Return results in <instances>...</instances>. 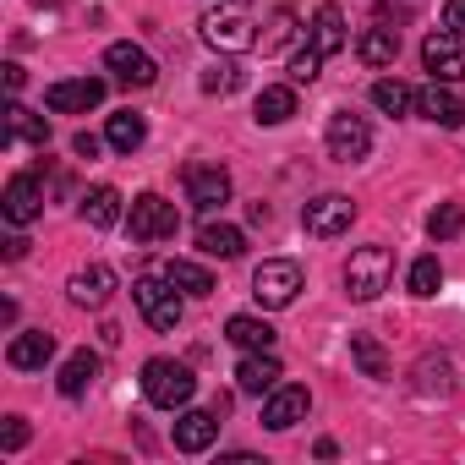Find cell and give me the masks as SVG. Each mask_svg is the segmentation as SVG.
<instances>
[{"label": "cell", "instance_id": "obj_1", "mask_svg": "<svg viewBox=\"0 0 465 465\" xmlns=\"http://www.w3.org/2000/svg\"><path fill=\"white\" fill-rule=\"evenodd\" d=\"M192 394H197V378H192L186 361L153 356V361L143 367V400H148V405H159V411H186Z\"/></svg>", "mask_w": 465, "mask_h": 465}, {"label": "cell", "instance_id": "obj_2", "mask_svg": "<svg viewBox=\"0 0 465 465\" xmlns=\"http://www.w3.org/2000/svg\"><path fill=\"white\" fill-rule=\"evenodd\" d=\"M197 28H203V39H208L213 50H230V55H242V50H258V45H263V34H258V23H252V6H242V0H230V6L208 12Z\"/></svg>", "mask_w": 465, "mask_h": 465}, {"label": "cell", "instance_id": "obj_3", "mask_svg": "<svg viewBox=\"0 0 465 465\" xmlns=\"http://www.w3.org/2000/svg\"><path fill=\"white\" fill-rule=\"evenodd\" d=\"M389 280H394V252H389V247H361V252H351V263H345V291H351V302H378V296L389 291Z\"/></svg>", "mask_w": 465, "mask_h": 465}, {"label": "cell", "instance_id": "obj_4", "mask_svg": "<svg viewBox=\"0 0 465 465\" xmlns=\"http://www.w3.org/2000/svg\"><path fill=\"white\" fill-rule=\"evenodd\" d=\"M126 230H132V242L153 247V242H170L175 230H181V213H175V203H164L159 192H143V197H132V208H126Z\"/></svg>", "mask_w": 465, "mask_h": 465}, {"label": "cell", "instance_id": "obj_5", "mask_svg": "<svg viewBox=\"0 0 465 465\" xmlns=\"http://www.w3.org/2000/svg\"><path fill=\"white\" fill-rule=\"evenodd\" d=\"M252 296H258V307H269V312L291 307V302L302 296V263H291V258H269V263H258V274H252Z\"/></svg>", "mask_w": 465, "mask_h": 465}, {"label": "cell", "instance_id": "obj_6", "mask_svg": "<svg viewBox=\"0 0 465 465\" xmlns=\"http://www.w3.org/2000/svg\"><path fill=\"white\" fill-rule=\"evenodd\" d=\"M132 302H137V312H143V323L148 329H159V334H170L175 323H181V296H175V280L164 274V280H137L132 285Z\"/></svg>", "mask_w": 465, "mask_h": 465}, {"label": "cell", "instance_id": "obj_7", "mask_svg": "<svg viewBox=\"0 0 465 465\" xmlns=\"http://www.w3.org/2000/svg\"><path fill=\"white\" fill-rule=\"evenodd\" d=\"M351 219H356V203H351L345 192H323V197H312V203L302 208L307 236H318V242H329V236H345V230H351Z\"/></svg>", "mask_w": 465, "mask_h": 465}, {"label": "cell", "instance_id": "obj_8", "mask_svg": "<svg viewBox=\"0 0 465 465\" xmlns=\"http://www.w3.org/2000/svg\"><path fill=\"white\" fill-rule=\"evenodd\" d=\"M323 143H329V159H340V164H356V159H367V153H372V126H367L361 115L340 110V115H329V132H323Z\"/></svg>", "mask_w": 465, "mask_h": 465}, {"label": "cell", "instance_id": "obj_9", "mask_svg": "<svg viewBox=\"0 0 465 465\" xmlns=\"http://www.w3.org/2000/svg\"><path fill=\"white\" fill-rule=\"evenodd\" d=\"M45 104L55 115H88L104 104V83L99 77H66V83H50L45 88Z\"/></svg>", "mask_w": 465, "mask_h": 465}, {"label": "cell", "instance_id": "obj_10", "mask_svg": "<svg viewBox=\"0 0 465 465\" xmlns=\"http://www.w3.org/2000/svg\"><path fill=\"white\" fill-rule=\"evenodd\" d=\"M104 66L115 72V83H126V88H153L159 83V66H153V55L143 50V45H110L104 50Z\"/></svg>", "mask_w": 465, "mask_h": 465}, {"label": "cell", "instance_id": "obj_11", "mask_svg": "<svg viewBox=\"0 0 465 465\" xmlns=\"http://www.w3.org/2000/svg\"><path fill=\"white\" fill-rule=\"evenodd\" d=\"M307 411H312V394L302 383H280L274 394H263V427L269 432H291L296 421H307Z\"/></svg>", "mask_w": 465, "mask_h": 465}, {"label": "cell", "instance_id": "obj_12", "mask_svg": "<svg viewBox=\"0 0 465 465\" xmlns=\"http://www.w3.org/2000/svg\"><path fill=\"white\" fill-rule=\"evenodd\" d=\"M421 66L432 72V83H460L465 77V39L460 34H432L427 45H421Z\"/></svg>", "mask_w": 465, "mask_h": 465}, {"label": "cell", "instance_id": "obj_13", "mask_svg": "<svg viewBox=\"0 0 465 465\" xmlns=\"http://www.w3.org/2000/svg\"><path fill=\"white\" fill-rule=\"evenodd\" d=\"M0 203H6V219H12V224H34V219L45 213V181H39L34 170H17V175L6 181V197H0Z\"/></svg>", "mask_w": 465, "mask_h": 465}, {"label": "cell", "instance_id": "obj_14", "mask_svg": "<svg viewBox=\"0 0 465 465\" xmlns=\"http://www.w3.org/2000/svg\"><path fill=\"white\" fill-rule=\"evenodd\" d=\"M186 203H192L197 213L224 208V203H230V175H224L219 164H192V170H186Z\"/></svg>", "mask_w": 465, "mask_h": 465}, {"label": "cell", "instance_id": "obj_15", "mask_svg": "<svg viewBox=\"0 0 465 465\" xmlns=\"http://www.w3.org/2000/svg\"><path fill=\"white\" fill-rule=\"evenodd\" d=\"M416 115H427L432 126L454 132V126H465V94H454L449 83H427V88L416 94Z\"/></svg>", "mask_w": 465, "mask_h": 465}, {"label": "cell", "instance_id": "obj_16", "mask_svg": "<svg viewBox=\"0 0 465 465\" xmlns=\"http://www.w3.org/2000/svg\"><path fill=\"white\" fill-rule=\"evenodd\" d=\"M280 378H285V372H280L274 351H247L242 367H236V389H242V394H274Z\"/></svg>", "mask_w": 465, "mask_h": 465}, {"label": "cell", "instance_id": "obj_17", "mask_svg": "<svg viewBox=\"0 0 465 465\" xmlns=\"http://www.w3.org/2000/svg\"><path fill=\"white\" fill-rule=\"evenodd\" d=\"M66 291H72V302H77V307H104V302L115 296V269L88 263V269H77V274L66 280Z\"/></svg>", "mask_w": 465, "mask_h": 465}, {"label": "cell", "instance_id": "obj_18", "mask_svg": "<svg viewBox=\"0 0 465 465\" xmlns=\"http://www.w3.org/2000/svg\"><path fill=\"white\" fill-rule=\"evenodd\" d=\"M219 438V411H181L175 416V449L181 454H203Z\"/></svg>", "mask_w": 465, "mask_h": 465}, {"label": "cell", "instance_id": "obj_19", "mask_svg": "<svg viewBox=\"0 0 465 465\" xmlns=\"http://www.w3.org/2000/svg\"><path fill=\"white\" fill-rule=\"evenodd\" d=\"M307 45H312V50H318L323 61L345 50V12L334 6V0H323V6L312 12V39H307Z\"/></svg>", "mask_w": 465, "mask_h": 465}, {"label": "cell", "instance_id": "obj_20", "mask_svg": "<svg viewBox=\"0 0 465 465\" xmlns=\"http://www.w3.org/2000/svg\"><path fill=\"white\" fill-rule=\"evenodd\" d=\"M197 252L230 263V258H242V252H247V236H242L236 224H213V219H208V224L197 230Z\"/></svg>", "mask_w": 465, "mask_h": 465}, {"label": "cell", "instance_id": "obj_21", "mask_svg": "<svg viewBox=\"0 0 465 465\" xmlns=\"http://www.w3.org/2000/svg\"><path fill=\"white\" fill-rule=\"evenodd\" d=\"M55 356V334H45V329H28V334H17L12 345H6V361L17 367V372H34V367H45Z\"/></svg>", "mask_w": 465, "mask_h": 465}, {"label": "cell", "instance_id": "obj_22", "mask_svg": "<svg viewBox=\"0 0 465 465\" xmlns=\"http://www.w3.org/2000/svg\"><path fill=\"white\" fill-rule=\"evenodd\" d=\"M104 143H110L115 153H137V148L148 143V121H143L137 110H121V115H110V126H104Z\"/></svg>", "mask_w": 465, "mask_h": 465}, {"label": "cell", "instance_id": "obj_23", "mask_svg": "<svg viewBox=\"0 0 465 465\" xmlns=\"http://www.w3.org/2000/svg\"><path fill=\"white\" fill-rule=\"evenodd\" d=\"M224 340L230 345H242V351H274V329H269V318H247V312H236L224 323Z\"/></svg>", "mask_w": 465, "mask_h": 465}, {"label": "cell", "instance_id": "obj_24", "mask_svg": "<svg viewBox=\"0 0 465 465\" xmlns=\"http://www.w3.org/2000/svg\"><path fill=\"white\" fill-rule=\"evenodd\" d=\"M356 55H361L372 72H383V66H394V55H400V34H394V28H367V34L356 39Z\"/></svg>", "mask_w": 465, "mask_h": 465}, {"label": "cell", "instance_id": "obj_25", "mask_svg": "<svg viewBox=\"0 0 465 465\" xmlns=\"http://www.w3.org/2000/svg\"><path fill=\"white\" fill-rule=\"evenodd\" d=\"M94 378H99V356H94V351H72V356L61 361V394H66V400L88 394Z\"/></svg>", "mask_w": 465, "mask_h": 465}, {"label": "cell", "instance_id": "obj_26", "mask_svg": "<svg viewBox=\"0 0 465 465\" xmlns=\"http://www.w3.org/2000/svg\"><path fill=\"white\" fill-rule=\"evenodd\" d=\"M83 219H88L94 230L121 224V192H115V186H94V192L83 197Z\"/></svg>", "mask_w": 465, "mask_h": 465}, {"label": "cell", "instance_id": "obj_27", "mask_svg": "<svg viewBox=\"0 0 465 465\" xmlns=\"http://www.w3.org/2000/svg\"><path fill=\"white\" fill-rule=\"evenodd\" d=\"M164 274H170L175 291H186V296H213V274H208L203 263H192V258H170Z\"/></svg>", "mask_w": 465, "mask_h": 465}, {"label": "cell", "instance_id": "obj_28", "mask_svg": "<svg viewBox=\"0 0 465 465\" xmlns=\"http://www.w3.org/2000/svg\"><path fill=\"white\" fill-rule=\"evenodd\" d=\"M291 115H296V88L280 83V88H263V94H258V121H263V126H285Z\"/></svg>", "mask_w": 465, "mask_h": 465}, {"label": "cell", "instance_id": "obj_29", "mask_svg": "<svg viewBox=\"0 0 465 465\" xmlns=\"http://www.w3.org/2000/svg\"><path fill=\"white\" fill-rule=\"evenodd\" d=\"M6 121H12V143H34V148H45V143H50V121H45V115H34L28 104H12V110H6Z\"/></svg>", "mask_w": 465, "mask_h": 465}, {"label": "cell", "instance_id": "obj_30", "mask_svg": "<svg viewBox=\"0 0 465 465\" xmlns=\"http://www.w3.org/2000/svg\"><path fill=\"white\" fill-rule=\"evenodd\" d=\"M372 104H378L383 115H405V110H416V94H411L400 77H378V83H372Z\"/></svg>", "mask_w": 465, "mask_h": 465}, {"label": "cell", "instance_id": "obj_31", "mask_svg": "<svg viewBox=\"0 0 465 465\" xmlns=\"http://www.w3.org/2000/svg\"><path fill=\"white\" fill-rule=\"evenodd\" d=\"M351 356L367 378H389V351L372 340V334H351Z\"/></svg>", "mask_w": 465, "mask_h": 465}, {"label": "cell", "instance_id": "obj_32", "mask_svg": "<svg viewBox=\"0 0 465 465\" xmlns=\"http://www.w3.org/2000/svg\"><path fill=\"white\" fill-rule=\"evenodd\" d=\"M460 224H465V208H460V203H438V208L427 213V236H432V242H449V236H460Z\"/></svg>", "mask_w": 465, "mask_h": 465}, {"label": "cell", "instance_id": "obj_33", "mask_svg": "<svg viewBox=\"0 0 465 465\" xmlns=\"http://www.w3.org/2000/svg\"><path fill=\"white\" fill-rule=\"evenodd\" d=\"M443 285V263L438 258H416L411 263V296H438Z\"/></svg>", "mask_w": 465, "mask_h": 465}, {"label": "cell", "instance_id": "obj_34", "mask_svg": "<svg viewBox=\"0 0 465 465\" xmlns=\"http://www.w3.org/2000/svg\"><path fill=\"white\" fill-rule=\"evenodd\" d=\"M416 389H421V394H432V389L443 394V389H449V361H443V356H438V361L427 356V361L416 367Z\"/></svg>", "mask_w": 465, "mask_h": 465}, {"label": "cell", "instance_id": "obj_35", "mask_svg": "<svg viewBox=\"0 0 465 465\" xmlns=\"http://www.w3.org/2000/svg\"><path fill=\"white\" fill-rule=\"evenodd\" d=\"M318 66H323V55L307 45V50H296V61H291V83H312L318 77Z\"/></svg>", "mask_w": 465, "mask_h": 465}, {"label": "cell", "instance_id": "obj_36", "mask_svg": "<svg viewBox=\"0 0 465 465\" xmlns=\"http://www.w3.org/2000/svg\"><path fill=\"white\" fill-rule=\"evenodd\" d=\"M236 83H242V72H236V66H213V72L203 77V94H230Z\"/></svg>", "mask_w": 465, "mask_h": 465}, {"label": "cell", "instance_id": "obj_37", "mask_svg": "<svg viewBox=\"0 0 465 465\" xmlns=\"http://www.w3.org/2000/svg\"><path fill=\"white\" fill-rule=\"evenodd\" d=\"M23 443H28V421H23V416H6V427H0V449L17 454Z\"/></svg>", "mask_w": 465, "mask_h": 465}, {"label": "cell", "instance_id": "obj_38", "mask_svg": "<svg viewBox=\"0 0 465 465\" xmlns=\"http://www.w3.org/2000/svg\"><path fill=\"white\" fill-rule=\"evenodd\" d=\"M443 28L465 39V0H449V6H443Z\"/></svg>", "mask_w": 465, "mask_h": 465}, {"label": "cell", "instance_id": "obj_39", "mask_svg": "<svg viewBox=\"0 0 465 465\" xmlns=\"http://www.w3.org/2000/svg\"><path fill=\"white\" fill-rule=\"evenodd\" d=\"M72 153H77V159H94V153H99V137H94V132H77V137H72Z\"/></svg>", "mask_w": 465, "mask_h": 465}]
</instances>
